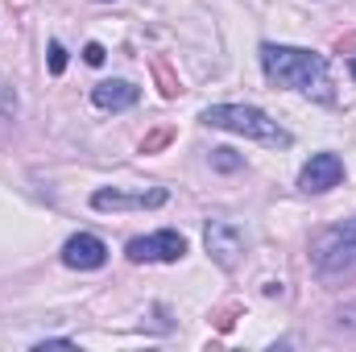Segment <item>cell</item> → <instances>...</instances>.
Segmentation results:
<instances>
[{
	"label": "cell",
	"instance_id": "6da1fadb",
	"mask_svg": "<svg viewBox=\"0 0 356 352\" xmlns=\"http://www.w3.org/2000/svg\"><path fill=\"white\" fill-rule=\"evenodd\" d=\"M261 67H266L269 83L277 88H298L323 104H332V79H327V63L323 54H311V50H298V46H261Z\"/></svg>",
	"mask_w": 356,
	"mask_h": 352
},
{
	"label": "cell",
	"instance_id": "7a4b0ae2",
	"mask_svg": "<svg viewBox=\"0 0 356 352\" xmlns=\"http://www.w3.org/2000/svg\"><path fill=\"white\" fill-rule=\"evenodd\" d=\"M203 125L228 129V133H241V137H253V141H261L269 150H286V145L294 141L273 116H266V112L253 108V104H216V108L203 112Z\"/></svg>",
	"mask_w": 356,
	"mask_h": 352
},
{
	"label": "cell",
	"instance_id": "3957f363",
	"mask_svg": "<svg viewBox=\"0 0 356 352\" xmlns=\"http://www.w3.org/2000/svg\"><path fill=\"white\" fill-rule=\"evenodd\" d=\"M311 253H315V265H319L323 273H353L356 269V220L327 228V232L315 241Z\"/></svg>",
	"mask_w": 356,
	"mask_h": 352
},
{
	"label": "cell",
	"instance_id": "277c9868",
	"mask_svg": "<svg viewBox=\"0 0 356 352\" xmlns=\"http://www.w3.org/2000/svg\"><path fill=\"white\" fill-rule=\"evenodd\" d=\"M203 245L216 257V265H224V269H236L241 253H245V237H241V228L232 220H211L207 232H203Z\"/></svg>",
	"mask_w": 356,
	"mask_h": 352
},
{
	"label": "cell",
	"instance_id": "5b68a950",
	"mask_svg": "<svg viewBox=\"0 0 356 352\" xmlns=\"http://www.w3.org/2000/svg\"><path fill=\"white\" fill-rule=\"evenodd\" d=\"M182 253H186V237L175 228L129 241V262H178Z\"/></svg>",
	"mask_w": 356,
	"mask_h": 352
},
{
	"label": "cell",
	"instance_id": "8992f818",
	"mask_svg": "<svg viewBox=\"0 0 356 352\" xmlns=\"http://www.w3.org/2000/svg\"><path fill=\"white\" fill-rule=\"evenodd\" d=\"M166 203V191L154 186V191H137V195H124V191H95L91 195V207L95 211H145V207H162Z\"/></svg>",
	"mask_w": 356,
	"mask_h": 352
},
{
	"label": "cell",
	"instance_id": "52a82bcc",
	"mask_svg": "<svg viewBox=\"0 0 356 352\" xmlns=\"http://www.w3.org/2000/svg\"><path fill=\"white\" fill-rule=\"evenodd\" d=\"M340 178H344V162H340L336 154H315V158L302 166L298 186H302V191H311V195H323V191L340 186Z\"/></svg>",
	"mask_w": 356,
	"mask_h": 352
},
{
	"label": "cell",
	"instance_id": "ba28073f",
	"mask_svg": "<svg viewBox=\"0 0 356 352\" xmlns=\"http://www.w3.org/2000/svg\"><path fill=\"white\" fill-rule=\"evenodd\" d=\"M63 262L71 265V269H99V265L108 262V245L99 237H91V232H75L63 245Z\"/></svg>",
	"mask_w": 356,
	"mask_h": 352
},
{
	"label": "cell",
	"instance_id": "9c48e42d",
	"mask_svg": "<svg viewBox=\"0 0 356 352\" xmlns=\"http://www.w3.org/2000/svg\"><path fill=\"white\" fill-rule=\"evenodd\" d=\"M137 95H141V91L133 88V83H124V79H108V83H95L91 104L104 108V112H124V108L137 104Z\"/></svg>",
	"mask_w": 356,
	"mask_h": 352
},
{
	"label": "cell",
	"instance_id": "30bf717a",
	"mask_svg": "<svg viewBox=\"0 0 356 352\" xmlns=\"http://www.w3.org/2000/svg\"><path fill=\"white\" fill-rule=\"evenodd\" d=\"M211 162H216V170H236V166H241V158H236L232 150H216Z\"/></svg>",
	"mask_w": 356,
	"mask_h": 352
},
{
	"label": "cell",
	"instance_id": "8fae6325",
	"mask_svg": "<svg viewBox=\"0 0 356 352\" xmlns=\"http://www.w3.org/2000/svg\"><path fill=\"white\" fill-rule=\"evenodd\" d=\"M50 71H54V75L67 71V50H63L58 42H50Z\"/></svg>",
	"mask_w": 356,
	"mask_h": 352
},
{
	"label": "cell",
	"instance_id": "7c38bea8",
	"mask_svg": "<svg viewBox=\"0 0 356 352\" xmlns=\"http://www.w3.org/2000/svg\"><path fill=\"white\" fill-rule=\"evenodd\" d=\"M166 141H170V129H162V133H154V137H149V141H145L141 150H145V154H154V150H158V145H166Z\"/></svg>",
	"mask_w": 356,
	"mask_h": 352
},
{
	"label": "cell",
	"instance_id": "4fadbf2b",
	"mask_svg": "<svg viewBox=\"0 0 356 352\" xmlns=\"http://www.w3.org/2000/svg\"><path fill=\"white\" fill-rule=\"evenodd\" d=\"M83 58H88L91 67H99V63H104V46H99V42H91L88 50H83Z\"/></svg>",
	"mask_w": 356,
	"mask_h": 352
},
{
	"label": "cell",
	"instance_id": "5bb4252c",
	"mask_svg": "<svg viewBox=\"0 0 356 352\" xmlns=\"http://www.w3.org/2000/svg\"><path fill=\"white\" fill-rule=\"evenodd\" d=\"M353 79H356V58H353Z\"/></svg>",
	"mask_w": 356,
	"mask_h": 352
}]
</instances>
